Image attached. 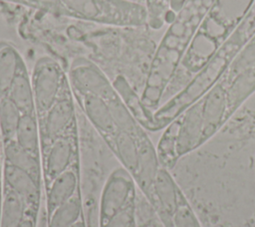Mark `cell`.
I'll return each instance as SVG.
<instances>
[{"instance_id": "13", "label": "cell", "mask_w": 255, "mask_h": 227, "mask_svg": "<svg viewBox=\"0 0 255 227\" xmlns=\"http://www.w3.org/2000/svg\"><path fill=\"white\" fill-rule=\"evenodd\" d=\"M7 96L22 114H35L36 107L33 87L23 61L20 64Z\"/></svg>"}, {"instance_id": "11", "label": "cell", "mask_w": 255, "mask_h": 227, "mask_svg": "<svg viewBox=\"0 0 255 227\" xmlns=\"http://www.w3.org/2000/svg\"><path fill=\"white\" fill-rule=\"evenodd\" d=\"M222 79L226 84L227 114L230 118L238 108L255 93V67L243 71L230 80L223 76Z\"/></svg>"}, {"instance_id": "8", "label": "cell", "mask_w": 255, "mask_h": 227, "mask_svg": "<svg viewBox=\"0 0 255 227\" xmlns=\"http://www.w3.org/2000/svg\"><path fill=\"white\" fill-rule=\"evenodd\" d=\"M70 78L74 87L83 95H95L107 101L116 96L104 73L94 63L86 59L74 60L70 70Z\"/></svg>"}, {"instance_id": "34", "label": "cell", "mask_w": 255, "mask_h": 227, "mask_svg": "<svg viewBox=\"0 0 255 227\" xmlns=\"http://www.w3.org/2000/svg\"><path fill=\"white\" fill-rule=\"evenodd\" d=\"M2 204H3V199H2V190H1V185H0V214H1Z\"/></svg>"}, {"instance_id": "33", "label": "cell", "mask_w": 255, "mask_h": 227, "mask_svg": "<svg viewBox=\"0 0 255 227\" xmlns=\"http://www.w3.org/2000/svg\"><path fill=\"white\" fill-rule=\"evenodd\" d=\"M9 2H14V3H19V4H23V5H27L25 0H6Z\"/></svg>"}, {"instance_id": "5", "label": "cell", "mask_w": 255, "mask_h": 227, "mask_svg": "<svg viewBox=\"0 0 255 227\" xmlns=\"http://www.w3.org/2000/svg\"><path fill=\"white\" fill-rule=\"evenodd\" d=\"M63 73L60 65L50 57L40 58L34 68L32 87L35 107L39 114L47 113L56 103Z\"/></svg>"}, {"instance_id": "32", "label": "cell", "mask_w": 255, "mask_h": 227, "mask_svg": "<svg viewBox=\"0 0 255 227\" xmlns=\"http://www.w3.org/2000/svg\"><path fill=\"white\" fill-rule=\"evenodd\" d=\"M70 227H85V224H84L83 221L79 220V221H77L75 224H73V225L70 226Z\"/></svg>"}, {"instance_id": "25", "label": "cell", "mask_w": 255, "mask_h": 227, "mask_svg": "<svg viewBox=\"0 0 255 227\" xmlns=\"http://www.w3.org/2000/svg\"><path fill=\"white\" fill-rule=\"evenodd\" d=\"M80 216L81 202L78 198L72 197L51 213L48 227H70L80 220Z\"/></svg>"}, {"instance_id": "29", "label": "cell", "mask_w": 255, "mask_h": 227, "mask_svg": "<svg viewBox=\"0 0 255 227\" xmlns=\"http://www.w3.org/2000/svg\"><path fill=\"white\" fill-rule=\"evenodd\" d=\"M104 223L103 227H132L133 212L131 207H125Z\"/></svg>"}, {"instance_id": "22", "label": "cell", "mask_w": 255, "mask_h": 227, "mask_svg": "<svg viewBox=\"0 0 255 227\" xmlns=\"http://www.w3.org/2000/svg\"><path fill=\"white\" fill-rule=\"evenodd\" d=\"M15 140L24 149L36 155L39 147L38 124L35 114H22L15 134Z\"/></svg>"}, {"instance_id": "26", "label": "cell", "mask_w": 255, "mask_h": 227, "mask_svg": "<svg viewBox=\"0 0 255 227\" xmlns=\"http://www.w3.org/2000/svg\"><path fill=\"white\" fill-rule=\"evenodd\" d=\"M255 67V35L235 56L223 77L230 80L245 70Z\"/></svg>"}, {"instance_id": "23", "label": "cell", "mask_w": 255, "mask_h": 227, "mask_svg": "<svg viewBox=\"0 0 255 227\" xmlns=\"http://www.w3.org/2000/svg\"><path fill=\"white\" fill-rule=\"evenodd\" d=\"M25 203L14 191L10 190L2 204L0 227H19L24 221Z\"/></svg>"}, {"instance_id": "31", "label": "cell", "mask_w": 255, "mask_h": 227, "mask_svg": "<svg viewBox=\"0 0 255 227\" xmlns=\"http://www.w3.org/2000/svg\"><path fill=\"white\" fill-rule=\"evenodd\" d=\"M19 227H34V224L30 219H24Z\"/></svg>"}, {"instance_id": "1", "label": "cell", "mask_w": 255, "mask_h": 227, "mask_svg": "<svg viewBox=\"0 0 255 227\" xmlns=\"http://www.w3.org/2000/svg\"><path fill=\"white\" fill-rule=\"evenodd\" d=\"M213 2L214 0H187L176 13L151 61L145 93L150 106L157 104L161 99Z\"/></svg>"}, {"instance_id": "28", "label": "cell", "mask_w": 255, "mask_h": 227, "mask_svg": "<svg viewBox=\"0 0 255 227\" xmlns=\"http://www.w3.org/2000/svg\"><path fill=\"white\" fill-rule=\"evenodd\" d=\"M165 224L166 227H201L190 204L183 194L176 211Z\"/></svg>"}, {"instance_id": "16", "label": "cell", "mask_w": 255, "mask_h": 227, "mask_svg": "<svg viewBox=\"0 0 255 227\" xmlns=\"http://www.w3.org/2000/svg\"><path fill=\"white\" fill-rule=\"evenodd\" d=\"M83 96L84 110L92 123L103 132H115L117 127L114 122L107 100L95 95Z\"/></svg>"}, {"instance_id": "2", "label": "cell", "mask_w": 255, "mask_h": 227, "mask_svg": "<svg viewBox=\"0 0 255 227\" xmlns=\"http://www.w3.org/2000/svg\"><path fill=\"white\" fill-rule=\"evenodd\" d=\"M255 35V4L207 64L153 114L154 128L169 124L186 109L199 101L223 76L229 65Z\"/></svg>"}, {"instance_id": "24", "label": "cell", "mask_w": 255, "mask_h": 227, "mask_svg": "<svg viewBox=\"0 0 255 227\" xmlns=\"http://www.w3.org/2000/svg\"><path fill=\"white\" fill-rule=\"evenodd\" d=\"M22 114L8 96L0 98V130L6 141L15 137Z\"/></svg>"}, {"instance_id": "17", "label": "cell", "mask_w": 255, "mask_h": 227, "mask_svg": "<svg viewBox=\"0 0 255 227\" xmlns=\"http://www.w3.org/2000/svg\"><path fill=\"white\" fill-rule=\"evenodd\" d=\"M77 178L73 171L66 170L53 179L48 192V209L50 214L60 205L70 200L76 190Z\"/></svg>"}, {"instance_id": "3", "label": "cell", "mask_w": 255, "mask_h": 227, "mask_svg": "<svg viewBox=\"0 0 255 227\" xmlns=\"http://www.w3.org/2000/svg\"><path fill=\"white\" fill-rule=\"evenodd\" d=\"M254 4L255 0H214L176 73L183 75L188 83L231 36Z\"/></svg>"}, {"instance_id": "19", "label": "cell", "mask_w": 255, "mask_h": 227, "mask_svg": "<svg viewBox=\"0 0 255 227\" xmlns=\"http://www.w3.org/2000/svg\"><path fill=\"white\" fill-rule=\"evenodd\" d=\"M22 59L11 45H0V98L8 95Z\"/></svg>"}, {"instance_id": "30", "label": "cell", "mask_w": 255, "mask_h": 227, "mask_svg": "<svg viewBox=\"0 0 255 227\" xmlns=\"http://www.w3.org/2000/svg\"><path fill=\"white\" fill-rule=\"evenodd\" d=\"M27 6L41 8L53 13L61 14L59 0H25Z\"/></svg>"}, {"instance_id": "10", "label": "cell", "mask_w": 255, "mask_h": 227, "mask_svg": "<svg viewBox=\"0 0 255 227\" xmlns=\"http://www.w3.org/2000/svg\"><path fill=\"white\" fill-rule=\"evenodd\" d=\"M132 183L128 176L114 174L105 185L101 199V217L106 222L113 215L125 208L130 192Z\"/></svg>"}, {"instance_id": "9", "label": "cell", "mask_w": 255, "mask_h": 227, "mask_svg": "<svg viewBox=\"0 0 255 227\" xmlns=\"http://www.w3.org/2000/svg\"><path fill=\"white\" fill-rule=\"evenodd\" d=\"M182 194L167 168L160 167L152 185L151 195L155 199L161 218L165 223L176 211Z\"/></svg>"}, {"instance_id": "20", "label": "cell", "mask_w": 255, "mask_h": 227, "mask_svg": "<svg viewBox=\"0 0 255 227\" xmlns=\"http://www.w3.org/2000/svg\"><path fill=\"white\" fill-rule=\"evenodd\" d=\"M5 158L8 164L30 173L33 177L36 178L38 175L39 164L36 155L20 146L16 140L12 139L6 142Z\"/></svg>"}, {"instance_id": "6", "label": "cell", "mask_w": 255, "mask_h": 227, "mask_svg": "<svg viewBox=\"0 0 255 227\" xmlns=\"http://www.w3.org/2000/svg\"><path fill=\"white\" fill-rule=\"evenodd\" d=\"M202 114V143L211 138L228 120L226 84L221 79L200 99Z\"/></svg>"}, {"instance_id": "21", "label": "cell", "mask_w": 255, "mask_h": 227, "mask_svg": "<svg viewBox=\"0 0 255 227\" xmlns=\"http://www.w3.org/2000/svg\"><path fill=\"white\" fill-rule=\"evenodd\" d=\"M115 146L126 168L135 172L138 160V141H136L134 135L127 131L118 130L115 136Z\"/></svg>"}, {"instance_id": "7", "label": "cell", "mask_w": 255, "mask_h": 227, "mask_svg": "<svg viewBox=\"0 0 255 227\" xmlns=\"http://www.w3.org/2000/svg\"><path fill=\"white\" fill-rule=\"evenodd\" d=\"M171 123L175 129L176 154L180 158L202 145L201 101L186 109Z\"/></svg>"}, {"instance_id": "15", "label": "cell", "mask_w": 255, "mask_h": 227, "mask_svg": "<svg viewBox=\"0 0 255 227\" xmlns=\"http://www.w3.org/2000/svg\"><path fill=\"white\" fill-rule=\"evenodd\" d=\"M74 117V106L70 99L57 100L46 113L45 134L50 139H56L70 125Z\"/></svg>"}, {"instance_id": "14", "label": "cell", "mask_w": 255, "mask_h": 227, "mask_svg": "<svg viewBox=\"0 0 255 227\" xmlns=\"http://www.w3.org/2000/svg\"><path fill=\"white\" fill-rule=\"evenodd\" d=\"M4 177L11 190L19 195L25 204L34 205L38 201L39 187L36 178L30 173L7 163L4 169Z\"/></svg>"}, {"instance_id": "4", "label": "cell", "mask_w": 255, "mask_h": 227, "mask_svg": "<svg viewBox=\"0 0 255 227\" xmlns=\"http://www.w3.org/2000/svg\"><path fill=\"white\" fill-rule=\"evenodd\" d=\"M62 15L86 21L121 25L124 17L123 0H59Z\"/></svg>"}, {"instance_id": "12", "label": "cell", "mask_w": 255, "mask_h": 227, "mask_svg": "<svg viewBox=\"0 0 255 227\" xmlns=\"http://www.w3.org/2000/svg\"><path fill=\"white\" fill-rule=\"evenodd\" d=\"M159 168V158L152 143L146 136L141 135L138 141V160L134 173L140 187L145 192H151Z\"/></svg>"}, {"instance_id": "18", "label": "cell", "mask_w": 255, "mask_h": 227, "mask_svg": "<svg viewBox=\"0 0 255 227\" xmlns=\"http://www.w3.org/2000/svg\"><path fill=\"white\" fill-rule=\"evenodd\" d=\"M73 153L72 143L68 138L58 137L54 140L48 156L46 170L50 178H55L67 170Z\"/></svg>"}, {"instance_id": "27", "label": "cell", "mask_w": 255, "mask_h": 227, "mask_svg": "<svg viewBox=\"0 0 255 227\" xmlns=\"http://www.w3.org/2000/svg\"><path fill=\"white\" fill-rule=\"evenodd\" d=\"M108 105L116 124L117 130H123L129 132L131 134H136L138 132L137 125L131 116L129 111L126 108L124 103L117 97H113L112 99L108 100Z\"/></svg>"}]
</instances>
